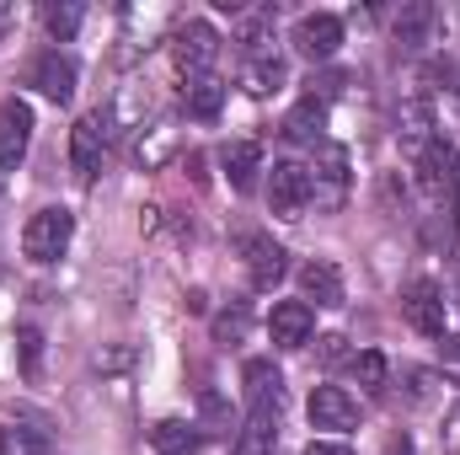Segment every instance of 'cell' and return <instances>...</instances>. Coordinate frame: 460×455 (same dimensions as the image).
I'll use <instances>...</instances> for the list:
<instances>
[{"label":"cell","instance_id":"cell-20","mask_svg":"<svg viewBox=\"0 0 460 455\" xmlns=\"http://www.w3.org/2000/svg\"><path fill=\"white\" fill-rule=\"evenodd\" d=\"M182 108H188V118H220V108H226V81L220 76H193L188 86H182Z\"/></svg>","mask_w":460,"mask_h":455},{"label":"cell","instance_id":"cell-32","mask_svg":"<svg viewBox=\"0 0 460 455\" xmlns=\"http://www.w3.org/2000/svg\"><path fill=\"white\" fill-rule=\"evenodd\" d=\"M305 455H353L348 445H338V440H311L305 445Z\"/></svg>","mask_w":460,"mask_h":455},{"label":"cell","instance_id":"cell-29","mask_svg":"<svg viewBox=\"0 0 460 455\" xmlns=\"http://www.w3.org/2000/svg\"><path fill=\"white\" fill-rule=\"evenodd\" d=\"M439 370H445V375L460 386V333H456V338L445 333V343H439Z\"/></svg>","mask_w":460,"mask_h":455},{"label":"cell","instance_id":"cell-12","mask_svg":"<svg viewBox=\"0 0 460 455\" xmlns=\"http://www.w3.org/2000/svg\"><path fill=\"white\" fill-rule=\"evenodd\" d=\"M268 333H273L279 348H305L311 333H316V311L305 300H279L273 317H268Z\"/></svg>","mask_w":460,"mask_h":455},{"label":"cell","instance_id":"cell-33","mask_svg":"<svg viewBox=\"0 0 460 455\" xmlns=\"http://www.w3.org/2000/svg\"><path fill=\"white\" fill-rule=\"evenodd\" d=\"M128 364V353L123 348H108V353H97V370H123Z\"/></svg>","mask_w":460,"mask_h":455},{"label":"cell","instance_id":"cell-14","mask_svg":"<svg viewBox=\"0 0 460 455\" xmlns=\"http://www.w3.org/2000/svg\"><path fill=\"white\" fill-rule=\"evenodd\" d=\"M300 290H305V306H343V268L332 257H311L300 268Z\"/></svg>","mask_w":460,"mask_h":455},{"label":"cell","instance_id":"cell-27","mask_svg":"<svg viewBox=\"0 0 460 455\" xmlns=\"http://www.w3.org/2000/svg\"><path fill=\"white\" fill-rule=\"evenodd\" d=\"M43 22H49V32H54L59 43H70V38H75V27H81V5H49V16H43Z\"/></svg>","mask_w":460,"mask_h":455},{"label":"cell","instance_id":"cell-22","mask_svg":"<svg viewBox=\"0 0 460 455\" xmlns=\"http://www.w3.org/2000/svg\"><path fill=\"white\" fill-rule=\"evenodd\" d=\"M322 123H327V103L311 92V97H300V103L289 108V118H284V134H289V139H316V134H322Z\"/></svg>","mask_w":460,"mask_h":455},{"label":"cell","instance_id":"cell-24","mask_svg":"<svg viewBox=\"0 0 460 455\" xmlns=\"http://www.w3.org/2000/svg\"><path fill=\"white\" fill-rule=\"evenodd\" d=\"M0 455H43V434L27 424H5L0 429Z\"/></svg>","mask_w":460,"mask_h":455},{"label":"cell","instance_id":"cell-11","mask_svg":"<svg viewBox=\"0 0 460 455\" xmlns=\"http://www.w3.org/2000/svg\"><path fill=\"white\" fill-rule=\"evenodd\" d=\"M311 424L332 429V434H348V429H358V402L343 386H316L311 391Z\"/></svg>","mask_w":460,"mask_h":455},{"label":"cell","instance_id":"cell-6","mask_svg":"<svg viewBox=\"0 0 460 455\" xmlns=\"http://www.w3.org/2000/svg\"><path fill=\"white\" fill-rule=\"evenodd\" d=\"M402 317L412 333L423 338H445V290L434 279H412L407 295H402Z\"/></svg>","mask_w":460,"mask_h":455},{"label":"cell","instance_id":"cell-16","mask_svg":"<svg viewBox=\"0 0 460 455\" xmlns=\"http://www.w3.org/2000/svg\"><path fill=\"white\" fill-rule=\"evenodd\" d=\"M396 43L402 49H423V43H434V32H439V11L429 5V0H412V5H402L396 11Z\"/></svg>","mask_w":460,"mask_h":455},{"label":"cell","instance_id":"cell-8","mask_svg":"<svg viewBox=\"0 0 460 455\" xmlns=\"http://www.w3.org/2000/svg\"><path fill=\"white\" fill-rule=\"evenodd\" d=\"M295 49H300L305 59H332V54L343 49V16H332V11L300 16V22H295Z\"/></svg>","mask_w":460,"mask_h":455},{"label":"cell","instance_id":"cell-26","mask_svg":"<svg viewBox=\"0 0 460 455\" xmlns=\"http://www.w3.org/2000/svg\"><path fill=\"white\" fill-rule=\"evenodd\" d=\"M273 434H279L273 424H257V418H252V424L241 429V440H235V455H273Z\"/></svg>","mask_w":460,"mask_h":455},{"label":"cell","instance_id":"cell-18","mask_svg":"<svg viewBox=\"0 0 460 455\" xmlns=\"http://www.w3.org/2000/svg\"><path fill=\"white\" fill-rule=\"evenodd\" d=\"M396 134H402V150L418 161L429 145H434V113L429 103H402V118H396Z\"/></svg>","mask_w":460,"mask_h":455},{"label":"cell","instance_id":"cell-21","mask_svg":"<svg viewBox=\"0 0 460 455\" xmlns=\"http://www.w3.org/2000/svg\"><path fill=\"white\" fill-rule=\"evenodd\" d=\"M172 150H177V129H172V123H150V129L139 123V139H134V166H145V172H150V166H161Z\"/></svg>","mask_w":460,"mask_h":455},{"label":"cell","instance_id":"cell-30","mask_svg":"<svg viewBox=\"0 0 460 455\" xmlns=\"http://www.w3.org/2000/svg\"><path fill=\"white\" fill-rule=\"evenodd\" d=\"M215 333H220V338H241V333H246V311H241V306H235V317H230V311H226V317H220V322H215Z\"/></svg>","mask_w":460,"mask_h":455},{"label":"cell","instance_id":"cell-9","mask_svg":"<svg viewBox=\"0 0 460 455\" xmlns=\"http://www.w3.org/2000/svg\"><path fill=\"white\" fill-rule=\"evenodd\" d=\"M102 150H108V129H102V113L81 118V123L70 129V172H75L81 183H92V177L102 172Z\"/></svg>","mask_w":460,"mask_h":455},{"label":"cell","instance_id":"cell-28","mask_svg":"<svg viewBox=\"0 0 460 455\" xmlns=\"http://www.w3.org/2000/svg\"><path fill=\"white\" fill-rule=\"evenodd\" d=\"M16 343H22V370H27V375H38V359H43V338H38L32 327H22V333H16Z\"/></svg>","mask_w":460,"mask_h":455},{"label":"cell","instance_id":"cell-25","mask_svg":"<svg viewBox=\"0 0 460 455\" xmlns=\"http://www.w3.org/2000/svg\"><path fill=\"white\" fill-rule=\"evenodd\" d=\"M353 380H358L364 391H385V353H375V348L353 353Z\"/></svg>","mask_w":460,"mask_h":455},{"label":"cell","instance_id":"cell-3","mask_svg":"<svg viewBox=\"0 0 460 455\" xmlns=\"http://www.w3.org/2000/svg\"><path fill=\"white\" fill-rule=\"evenodd\" d=\"M348 199V150L343 145H316V166H311V204L316 210H343Z\"/></svg>","mask_w":460,"mask_h":455},{"label":"cell","instance_id":"cell-13","mask_svg":"<svg viewBox=\"0 0 460 455\" xmlns=\"http://www.w3.org/2000/svg\"><path fill=\"white\" fill-rule=\"evenodd\" d=\"M246 246V273H252V290H273L279 279H284V246L279 241H268V236H246L241 241Z\"/></svg>","mask_w":460,"mask_h":455},{"label":"cell","instance_id":"cell-36","mask_svg":"<svg viewBox=\"0 0 460 455\" xmlns=\"http://www.w3.org/2000/svg\"><path fill=\"white\" fill-rule=\"evenodd\" d=\"M5 27H11V5L0 0V38H5Z\"/></svg>","mask_w":460,"mask_h":455},{"label":"cell","instance_id":"cell-34","mask_svg":"<svg viewBox=\"0 0 460 455\" xmlns=\"http://www.w3.org/2000/svg\"><path fill=\"white\" fill-rule=\"evenodd\" d=\"M322 359L338 364V359H343V338H322Z\"/></svg>","mask_w":460,"mask_h":455},{"label":"cell","instance_id":"cell-38","mask_svg":"<svg viewBox=\"0 0 460 455\" xmlns=\"http://www.w3.org/2000/svg\"><path fill=\"white\" fill-rule=\"evenodd\" d=\"M456 300H460V290H456Z\"/></svg>","mask_w":460,"mask_h":455},{"label":"cell","instance_id":"cell-23","mask_svg":"<svg viewBox=\"0 0 460 455\" xmlns=\"http://www.w3.org/2000/svg\"><path fill=\"white\" fill-rule=\"evenodd\" d=\"M150 445L161 455H193L199 451V434H193V424H182V418H161V424L150 429Z\"/></svg>","mask_w":460,"mask_h":455},{"label":"cell","instance_id":"cell-35","mask_svg":"<svg viewBox=\"0 0 460 455\" xmlns=\"http://www.w3.org/2000/svg\"><path fill=\"white\" fill-rule=\"evenodd\" d=\"M385 455H412V440H407V434H402V440H391V451Z\"/></svg>","mask_w":460,"mask_h":455},{"label":"cell","instance_id":"cell-15","mask_svg":"<svg viewBox=\"0 0 460 455\" xmlns=\"http://www.w3.org/2000/svg\"><path fill=\"white\" fill-rule=\"evenodd\" d=\"M220 166H226L235 193H252L257 188V172H262V145L257 139H230L226 150H220Z\"/></svg>","mask_w":460,"mask_h":455},{"label":"cell","instance_id":"cell-31","mask_svg":"<svg viewBox=\"0 0 460 455\" xmlns=\"http://www.w3.org/2000/svg\"><path fill=\"white\" fill-rule=\"evenodd\" d=\"M445 451L460 455V407H450V413H445Z\"/></svg>","mask_w":460,"mask_h":455},{"label":"cell","instance_id":"cell-19","mask_svg":"<svg viewBox=\"0 0 460 455\" xmlns=\"http://www.w3.org/2000/svg\"><path fill=\"white\" fill-rule=\"evenodd\" d=\"M284 76H289L284 54H252V59L241 65V86H246L252 97H268V92H279V86H284Z\"/></svg>","mask_w":460,"mask_h":455},{"label":"cell","instance_id":"cell-37","mask_svg":"<svg viewBox=\"0 0 460 455\" xmlns=\"http://www.w3.org/2000/svg\"><path fill=\"white\" fill-rule=\"evenodd\" d=\"M456 97H460V86H456Z\"/></svg>","mask_w":460,"mask_h":455},{"label":"cell","instance_id":"cell-2","mask_svg":"<svg viewBox=\"0 0 460 455\" xmlns=\"http://www.w3.org/2000/svg\"><path fill=\"white\" fill-rule=\"evenodd\" d=\"M241 380H246V413L257 424H279V413H284V375L273 370V359H246Z\"/></svg>","mask_w":460,"mask_h":455},{"label":"cell","instance_id":"cell-1","mask_svg":"<svg viewBox=\"0 0 460 455\" xmlns=\"http://www.w3.org/2000/svg\"><path fill=\"white\" fill-rule=\"evenodd\" d=\"M70 236H75V215H70V210H38V215L22 226V252H27L32 263H59L65 246H70Z\"/></svg>","mask_w":460,"mask_h":455},{"label":"cell","instance_id":"cell-10","mask_svg":"<svg viewBox=\"0 0 460 455\" xmlns=\"http://www.w3.org/2000/svg\"><path fill=\"white\" fill-rule=\"evenodd\" d=\"M418 183H423V193L434 199V204H456V183H460V172H456V150L450 145H429L423 156H418Z\"/></svg>","mask_w":460,"mask_h":455},{"label":"cell","instance_id":"cell-5","mask_svg":"<svg viewBox=\"0 0 460 455\" xmlns=\"http://www.w3.org/2000/svg\"><path fill=\"white\" fill-rule=\"evenodd\" d=\"M268 204L279 220H300V210L311 204V172L300 161H273L268 172Z\"/></svg>","mask_w":460,"mask_h":455},{"label":"cell","instance_id":"cell-4","mask_svg":"<svg viewBox=\"0 0 460 455\" xmlns=\"http://www.w3.org/2000/svg\"><path fill=\"white\" fill-rule=\"evenodd\" d=\"M172 54H177V70L193 81V76H215V59H220V32L209 22H182L177 38H172Z\"/></svg>","mask_w":460,"mask_h":455},{"label":"cell","instance_id":"cell-7","mask_svg":"<svg viewBox=\"0 0 460 455\" xmlns=\"http://www.w3.org/2000/svg\"><path fill=\"white\" fill-rule=\"evenodd\" d=\"M27 145H32V108L22 97H5L0 103V172H16Z\"/></svg>","mask_w":460,"mask_h":455},{"label":"cell","instance_id":"cell-17","mask_svg":"<svg viewBox=\"0 0 460 455\" xmlns=\"http://www.w3.org/2000/svg\"><path fill=\"white\" fill-rule=\"evenodd\" d=\"M32 86H38L49 103H70V97H75V65H70L65 54H43V59L32 65Z\"/></svg>","mask_w":460,"mask_h":455}]
</instances>
